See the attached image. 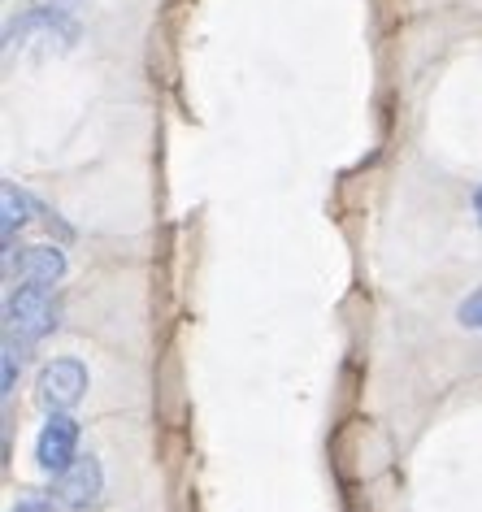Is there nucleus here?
I'll return each instance as SVG.
<instances>
[{
	"label": "nucleus",
	"instance_id": "f257e3e1",
	"mask_svg": "<svg viewBox=\"0 0 482 512\" xmlns=\"http://www.w3.org/2000/svg\"><path fill=\"white\" fill-rule=\"evenodd\" d=\"M57 296L40 283H22L9 291L5 300V339L22 343V348H31V343H40L44 335H53L57 330Z\"/></svg>",
	"mask_w": 482,
	"mask_h": 512
},
{
	"label": "nucleus",
	"instance_id": "f03ea898",
	"mask_svg": "<svg viewBox=\"0 0 482 512\" xmlns=\"http://www.w3.org/2000/svg\"><path fill=\"white\" fill-rule=\"evenodd\" d=\"M35 395H40V404L48 413H70V408L87 395V365L74 361V356L48 361L40 369V378H35Z\"/></svg>",
	"mask_w": 482,
	"mask_h": 512
},
{
	"label": "nucleus",
	"instance_id": "7ed1b4c3",
	"mask_svg": "<svg viewBox=\"0 0 482 512\" xmlns=\"http://www.w3.org/2000/svg\"><path fill=\"white\" fill-rule=\"evenodd\" d=\"M74 460H79V421L70 413H48L40 439H35V465L57 478Z\"/></svg>",
	"mask_w": 482,
	"mask_h": 512
},
{
	"label": "nucleus",
	"instance_id": "20e7f679",
	"mask_svg": "<svg viewBox=\"0 0 482 512\" xmlns=\"http://www.w3.org/2000/svg\"><path fill=\"white\" fill-rule=\"evenodd\" d=\"M100 486H105V473H100L96 456H79L70 469L57 473V482H53V504L79 512V508H87V504H96V499H100Z\"/></svg>",
	"mask_w": 482,
	"mask_h": 512
},
{
	"label": "nucleus",
	"instance_id": "39448f33",
	"mask_svg": "<svg viewBox=\"0 0 482 512\" xmlns=\"http://www.w3.org/2000/svg\"><path fill=\"white\" fill-rule=\"evenodd\" d=\"M5 265L18 270V283H40V287H53L66 278V252L61 248H48V243H35V248H22L18 256L5 252Z\"/></svg>",
	"mask_w": 482,
	"mask_h": 512
},
{
	"label": "nucleus",
	"instance_id": "423d86ee",
	"mask_svg": "<svg viewBox=\"0 0 482 512\" xmlns=\"http://www.w3.org/2000/svg\"><path fill=\"white\" fill-rule=\"evenodd\" d=\"M35 209V200L22 191L18 183H0V213H5V222H0V235H5V248H14V235L22 226H27V213Z\"/></svg>",
	"mask_w": 482,
	"mask_h": 512
},
{
	"label": "nucleus",
	"instance_id": "0eeeda50",
	"mask_svg": "<svg viewBox=\"0 0 482 512\" xmlns=\"http://www.w3.org/2000/svg\"><path fill=\"white\" fill-rule=\"evenodd\" d=\"M18 352H22V343L5 339V356H0V400H9L18 387Z\"/></svg>",
	"mask_w": 482,
	"mask_h": 512
},
{
	"label": "nucleus",
	"instance_id": "6e6552de",
	"mask_svg": "<svg viewBox=\"0 0 482 512\" xmlns=\"http://www.w3.org/2000/svg\"><path fill=\"white\" fill-rule=\"evenodd\" d=\"M456 322H461L465 330H482V287L469 291V296L456 304Z\"/></svg>",
	"mask_w": 482,
	"mask_h": 512
},
{
	"label": "nucleus",
	"instance_id": "1a4fd4ad",
	"mask_svg": "<svg viewBox=\"0 0 482 512\" xmlns=\"http://www.w3.org/2000/svg\"><path fill=\"white\" fill-rule=\"evenodd\" d=\"M14 512H53V499H22Z\"/></svg>",
	"mask_w": 482,
	"mask_h": 512
},
{
	"label": "nucleus",
	"instance_id": "9d476101",
	"mask_svg": "<svg viewBox=\"0 0 482 512\" xmlns=\"http://www.w3.org/2000/svg\"><path fill=\"white\" fill-rule=\"evenodd\" d=\"M474 209H478V226H482V187L474 191Z\"/></svg>",
	"mask_w": 482,
	"mask_h": 512
}]
</instances>
